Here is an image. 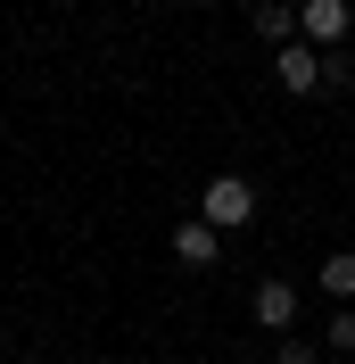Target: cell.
Segmentation results:
<instances>
[{
	"mask_svg": "<svg viewBox=\"0 0 355 364\" xmlns=\"http://www.w3.org/2000/svg\"><path fill=\"white\" fill-rule=\"evenodd\" d=\"M199 215H207L215 232L256 224V182H248V174H215V182H207V199H199Z\"/></svg>",
	"mask_w": 355,
	"mask_h": 364,
	"instance_id": "obj_1",
	"label": "cell"
},
{
	"mask_svg": "<svg viewBox=\"0 0 355 364\" xmlns=\"http://www.w3.org/2000/svg\"><path fill=\"white\" fill-rule=\"evenodd\" d=\"M347 33H355V9H347V0H306V9H297V42L339 50Z\"/></svg>",
	"mask_w": 355,
	"mask_h": 364,
	"instance_id": "obj_2",
	"label": "cell"
},
{
	"mask_svg": "<svg viewBox=\"0 0 355 364\" xmlns=\"http://www.w3.org/2000/svg\"><path fill=\"white\" fill-rule=\"evenodd\" d=\"M273 75H281V91H322V50L314 42H289V50H273Z\"/></svg>",
	"mask_w": 355,
	"mask_h": 364,
	"instance_id": "obj_3",
	"label": "cell"
},
{
	"mask_svg": "<svg viewBox=\"0 0 355 364\" xmlns=\"http://www.w3.org/2000/svg\"><path fill=\"white\" fill-rule=\"evenodd\" d=\"M174 257H182V265H215V257H223V232L207 224V215H199V224H182V232H174Z\"/></svg>",
	"mask_w": 355,
	"mask_h": 364,
	"instance_id": "obj_4",
	"label": "cell"
},
{
	"mask_svg": "<svg viewBox=\"0 0 355 364\" xmlns=\"http://www.w3.org/2000/svg\"><path fill=\"white\" fill-rule=\"evenodd\" d=\"M256 323H265V331H289V323H297V290H289V282H265V290H256Z\"/></svg>",
	"mask_w": 355,
	"mask_h": 364,
	"instance_id": "obj_5",
	"label": "cell"
},
{
	"mask_svg": "<svg viewBox=\"0 0 355 364\" xmlns=\"http://www.w3.org/2000/svg\"><path fill=\"white\" fill-rule=\"evenodd\" d=\"M322 290H331L339 306H355V249H339V257H322Z\"/></svg>",
	"mask_w": 355,
	"mask_h": 364,
	"instance_id": "obj_6",
	"label": "cell"
},
{
	"mask_svg": "<svg viewBox=\"0 0 355 364\" xmlns=\"http://www.w3.org/2000/svg\"><path fill=\"white\" fill-rule=\"evenodd\" d=\"M256 33H265L273 50H289V42H297V17H289L281 0H265V9H256Z\"/></svg>",
	"mask_w": 355,
	"mask_h": 364,
	"instance_id": "obj_7",
	"label": "cell"
},
{
	"mask_svg": "<svg viewBox=\"0 0 355 364\" xmlns=\"http://www.w3.org/2000/svg\"><path fill=\"white\" fill-rule=\"evenodd\" d=\"M331 348H339V356H355V306H339V315H331Z\"/></svg>",
	"mask_w": 355,
	"mask_h": 364,
	"instance_id": "obj_8",
	"label": "cell"
},
{
	"mask_svg": "<svg viewBox=\"0 0 355 364\" xmlns=\"http://www.w3.org/2000/svg\"><path fill=\"white\" fill-rule=\"evenodd\" d=\"M273 364H314V348H297V340H281V356Z\"/></svg>",
	"mask_w": 355,
	"mask_h": 364,
	"instance_id": "obj_9",
	"label": "cell"
},
{
	"mask_svg": "<svg viewBox=\"0 0 355 364\" xmlns=\"http://www.w3.org/2000/svg\"><path fill=\"white\" fill-rule=\"evenodd\" d=\"M0 356H9V348H0Z\"/></svg>",
	"mask_w": 355,
	"mask_h": 364,
	"instance_id": "obj_10",
	"label": "cell"
},
{
	"mask_svg": "<svg viewBox=\"0 0 355 364\" xmlns=\"http://www.w3.org/2000/svg\"><path fill=\"white\" fill-rule=\"evenodd\" d=\"M199 9H207V0H199Z\"/></svg>",
	"mask_w": 355,
	"mask_h": 364,
	"instance_id": "obj_11",
	"label": "cell"
}]
</instances>
